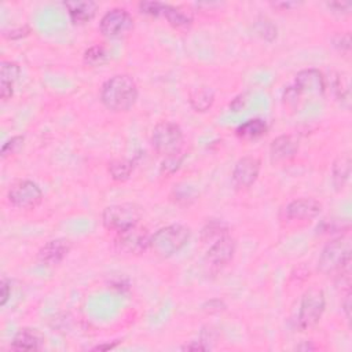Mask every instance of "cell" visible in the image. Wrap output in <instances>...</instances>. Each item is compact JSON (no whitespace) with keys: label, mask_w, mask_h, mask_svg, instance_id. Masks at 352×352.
<instances>
[{"label":"cell","mask_w":352,"mask_h":352,"mask_svg":"<svg viewBox=\"0 0 352 352\" xmlns=\"http://www.w3.org/2000/svg\"><path fill=\"white\" fill-rule=\"evenodd\" d=\"M154 150L164 158V168L175 170L182 161L183 132L176 122L161 121L158 122L151 135Z\"/></svg>","instance_id":"6da1fadb"},{"label":"cell","mask_w":352,"mask_h":352,"mask_svg":"<svg viewBox=\"0 0 352 352\" xmlns=\"http://www.w3.org/2000/svg\"><path fill=\"white\" fill-rule=\"evenodd\" d=\"M138 94V85L131 76L116 74L102 85L100 100L111 111H128L135 104Z\"/></svg>","instance_id":"7a4b0ae2"},{"label":"cell","mask_w":352,"mask_h":352,"mask_svg":"<svg viewBox=\"0 0 352 352\" xmlns=\"http://www.w3.org/2000/svg\"><path fill=\"white\" fill-rule=\"evenodd\" d=\"M190 228L183 224H169L155 231L150 238V249L160 257L168 258L177 253L190 239Z\"/></svg>","instance_id":"3957f363"},{"label":"cell","mask_w":352,"mask_h":352,"mask_svg":"<svg viewBox=\"0 0 352 352\" xmlns=\"http://www.w3.org/2000/svg\"><path fill=\"white\" fill-rule=\"evenodd\" d=\"M351 267V239L340 235L330 241L318 258V270L322 274H338Z\"/></svg>","instance_id":"277c9868"},{"label":"cell","mask_w":352,"mask_h":352,"mask_svg":"<svg viewBox=\"0 0 352 352\" xmlns=\"http://www.w3.org/2000/svg\"><path fill=\"white\" fill-rule=\"evenodd\" d=\"M142 210L136 204L124 202L104 208L102 213V223L107 230L118 232L138 224Z\"/></svg>","instance_id":"5b68a950"},{"label":"cell","mask_w":352,"mask_h":352,"mask_svg":"<svg viewBox=\"0 0 352 352\" xmlns=\"http://www.w3.org/2000/svg\"><path fill=\"white\" fill-rule=\"evenodd\" d=\"M326 307L324 293L319 287L308 289L301 298L300 311H298V327L308 330L320 320Z\"/></svg>","instance_id":"8992f818"},{"label":"cell","mask_w":352,"mask_h":352,"mask_svg":"<svg viewBox=\"0 0 352 352\" xmlns=\"http://www.w3.org/2000/svg\"><path fill=\"white\" fill-rule=\"evenodd\" d=\"M150 232L146 227L138 224L118 231L114 238V246L125 254H140L150 248Z\"/></svg>","instance_id":"52a82bcc"},{"label":"cell","mask_w":352,"mask_h":352,"mask_svg":"<svg viewBox=\"0 0 352 352\" xmlns=\"http://www.w3.org/2000/svg\"><path fill=\"white\" fill-rule=\"evenodd\" d=\"M139 8L143 14L151 15V16H165L166 21L169 22V25H172L175 29L179 30H184L188 29L192 23V16L190 12L169 6L166 3H161V1H142L139 4Z\"/></svg>","instance_id":"ba28073f"},{"label":"cell","mask_w":352,"mask_h":352,"mask_svg":"<svg viewBox=\"0 0 352 352\" xmlns=\"http://www.w3.org/2000/svg\"><path fill=\"white\" fill-rule=\"evenodd\" d=\"M7 198L15 208L34 209L43 201V191L32 180H18L10 187Z\"/></svg>","instance_id":"9c48e42d"},{"label":"cell","mask_w":352,"mask_h":352,"mask_svg":"<svg viewBox=\"0 0 352 352\" xmlns=\"http://www.w3.org/2000/svg\"><path fill=\"white\" fill-rule=\"evenodd\" d=\"M133 28L132 15L125 8L109 10L99 22L100 33L109 38H118L131 32Z\"/></svg>","instance_id":"30bf717a"},{"label":"cell","mask_w":352,"mask_h":352,"mask_svg":"<svg viewBox=\"0 0 352 352\" xmlns=\"http://www.w3.org/2000/svg\"><path fill=\"white\" fill-rule=\"evenodd\" d=\"M261 168V162L258 158L246 155L236 161L234 169H232V184L236 190H245L249 188L258 177Z\"/></svg>","instance_id":"8fae6325"},{"label":"cell","mask_w":352,"mask_h":352,"mask_svg":"<svg viewBox=\"0 0 352 352\" xmlns=\"http://www.w3.org/2000/svg\"><path fill=\"white\" fill-rule=\"evenodd\" d=\"M235 248L236 245L234 238H231L230 235H224L212 242L209 250L206 252L205 263L213 270H220L232 260Z\"/></svg>","instance_id":"7c38bea8"},{"label":"cell","mask_w":352,"mask_h":352,"mask_svg":"<svg viewBox=\"0 0 352 352\" xmlns=\"http://www.w3.org/2000/svg\"><path fill=\"white\" fill-rule=\"evenodd\" d=\"M293 87L298 95H323L326 91V80L322 72L316 69H304L296 74Z\"/></svg>","instance_id":"4fadbf2b"},{"label":"cell","mask_w":352,"mask_h":352,"mask_svg":"<svg viewBox=\"0 0 352 352\" xmlns=\"http://www.w3.org/2000/svg\"><path fill=\"white\" fill-rule=\"evenodd\" d=\"M322 210V204L315 198H298L285 208V217L294 221H309Z\"/></svg>","instance_id":"5bb4252c"},{"label":"cell","mask_w":352,"mask_h":352,"mask_svg":"<svg viewBox=\"0 0 352 352\" xmlns=\"http://www.w3.org/2000/svg\"><path fill=\"white\" fill-rule=\"evenodd\" d=\"M72 249V242L66 238H55L44 243L38 253L37 258L43 265L54 267L62 263V260L69 254Z\"/></svg>","instance_id":"9a60e30c"},{"label":"cell","mask_w":352,"mask_h":352,"mask_svg":"<svg viewBox=\"0 0 352 352\" xmlns=\"http://www.w3.org/2000/svg\"><path fill=\"white\" fill-rule=\"evenodd\" d=\"M298 151V140L293 135H280L275 138L270 146L272 162H283L292 160Z\"/></svg>","instance_id":"2e32d148"},{"label":"cell","mask_w":352,"mask_h":352,"mask_svg":"<svg viewBox=\"0 0 352 352\" xmlns=\"http://www.w3.org/2000/svg\"><path fill=\"white\" fill-rule=\"evenodd\" d=\"M43 344L44 336L40 330L34 327H22L15 333L11 341V348L15 351H37Z\"/></svg>","instance_id":"e0dca14e"},{"label":"cell","mask_w":352,"mask_h":352,"mask_svg":"<svg viewBox=\"0 0 352 352\" xmlns=\"http://www.w3.org/2000/svg\"><path fill=\"white\" fill-rule=\"evenodd\" d=\"M65 7L73 23H85L91 21L98 11V4L91 0H69L65 1Z\"/></svg>","instance_id":"ac0fdd59"},{"label":"cell","mask_w":352,"mask_h":352,"mask_svg":"<svg viewBox=\"0 0 352 352\" xmlns=\"http://www.w3.org/2000/svg\"><path fill=\"white\" fill-rule=\"evenodd\" d=\"M21 74L18 63L11 60H1L0 63V96L3 100H8L14 92V82Z\"/></svg>","instance_id":"d6986e66"},{"label":"cell","mask_w":352,"mask_h":352,"mask_svg":"<svg viewBox=\"0 0 352 352\" xmlns=\"http://www.w3.org/2000/svg\"><path fill=\"white\" fill-rule=\"evenodd\" d=\"M190 104L195 111H208L214 102V92L210 87L201 85L190 91Z\"/></svg>","instance_id":"ffe728a7"},{"label":"cell","mask_w":352,"mask_h":352,"mask_svg":"<svg viewBox=\"0 0 352 352\" xmlns=\"http://www.w3.org/2000/svg\"><path fill=\"white\" fill-rule=\"evenodd\" d=\"M267 129L268 126L264 120L252 118L236 128V135L243 140H254L264 136L267 133Z\"/></svg>","instance_id":"44dd1931"},{"label":"cell","mask_w":352,"mask_h":352,"mask_svg":"<svg viewBox=\"0 0 352 352\" xmlns=\"http://www.w3.org/2000/svg\"><path fill=\"white\" fill-rule=\"evenodd\" d=\"M351 175V157L348 153L341 154L333 164V183L337 190L342 188Z\"/></svg>","instance_id":"7402d4cb"},{"label":"cell","mask_w":352,"mask_h":352,"mask_svg":"<svg viewBox=\"0 0 352 352\" xmlns=\"http://www.w3.org/2000/svg\"><path fill=\"white\" fill-rule=\"evenodd\" d=\"M133 172V162L125 158L114 160L109 164V173L116 182H125Z\"/></svg>","instance_id":"603a6c76"},{"label":"cell","mask_w":352,"mask_h":352,"mask_svg":"<svg viewBox=\"0 0 352 352\" xmlns=\"http://www.w3.org/2000/svg\"><path fill=\"white\" fill-rule=\"evenodd\" d=\"M109 58H110L109 51L102 44H95V45L89 47L84 52V62H85V65L92 66V67H98V66L104 65L109 60Z\"/></svg>","instance_id":"cb8c5ba5"},{"label":"cell","mask_w":352,"mask_h":352,"mask_svg":"<svg viewBox=\"0 0 352 352\" xmlns=\"http://www.w3.org/2000/svg\"><path fill=\"white\" fill-rule=\"evenodd\" d=\"M227 235V227L221 221H212L202 230V239L204 241H212Z\"/></svg>","instance_id":"d4e9b609"},{"label":"cell","mask_w":352,"mask_h":352,"mask_svg":"<svg viewBox=\"0 0 352 352\" xmlns=\"http://www.w3.org/2000/svg\"><path fill=\"white\" fill-rule=\"evenodd\" d=\"M254 29L260 37L267 41H272L276 37V26L267 18H261L256 22Z\"/></svg>","instance_id":"484cf974"},{"label":"cell","mask_w":352,"mask_h":352,"mask_svg":"<svg viewBox=\"0 0 352 352\" xmlns=\"http://www.w3.org/2000/svg\"><path fill=\"white\" fill-rule=\"evenodd\" d=\"M23 142H25V136H22V135H16V136H12L11 139H8L1 147V157L6 158L7 155L14 154L23 144Z\"/></svg>","instance_id":"4316f807"},{"label":"cell","mask_w":352,"mask_h":352,"mask_svg":"<svg viewBox=\"0 0 352 352\" xmlns=\"http://www.w3.org/2000/svg\"><path fill=\"white\" fill-rule=\"evenodd\" d=\"M334 47H337L340 51H349L351 50V38L349 34H338L337 37H334Z\"/></svg>","instance_id":"83f0119b"},{"label":"cell","mask_w":352,"mask_h":352,"mask_svg":"<svg viewBox=\"0 0 352 352\" xmlns=\"http://www.w3.org/2000/svg\"><path fill=\"white\" fill-rule=\"evenodd\" d=\"M0 297H1V305L4 307L8 301V298L11 297V286H10V282L4 278L1 279V283H0Z\"/></svg>","instance_id":"f1b7e54d"},{"label":"cell","mask_w":352,"mask_h":352,"mask_svg":"<svg viewBox=\"0 0 352 352\" xmlns=\"http://www.w3.org/2000/svg\"><path fill=\"white\" fill-rule=\"evenodd\" d=\"M29 32H30V29L28 26H21V28L10 30V34H6V37H8V38H21V37H25L26 34H29Z\"/></svg>","instance_id":"f546056e"},{"label":"cell","mask_w":352,"mask_h":352,"mask_svg":"<svg viewBox=\"0 0 352 352\" xmlns=\"http://www.w3.org/2000/svg\"><path fill=\"white\" fill-rule=\"evenodd\" d=\"M329 8H333L334 12H348V10L351 8V3L346 1H333L327 4Z\"/></svg>","instance_id":"4dcf8cb0"},{"label":"cell","mask_w":352,"mask_h":352,"mask_svg":"<svg viewBox=\"0 0 352 352\" xmlns=\"http://www.w3.org/2000/svg\"><path fill=\"white\" fill-rule=\"evenodd\" d=\"M183 349H187V351H191V349H194V351H205L206 349V346H204V345H201V342H198V344H188V345H186V346H183Z\"/></svg>","instance_id":"1f68e13d"},{"label":"cell","mask_w":352,"mask_h":352,"mask_svg":"<svg viewBox=\"0 0 352 352\" xmlns=\"http://www.w3.org/2000/svg\"><path fill=\"white\" fill-rule=\"evenodd\" d=\"M275 7H285V8H289V7H294V6H298L297 3H276V4H274Z\"/></svg>","instance_id":"d6a6232c"},{"label":"cell","mask_w":352,"mask_h":352,"mask_svg":"<svg viewBox=\"0 0 352 352\" xmlns=\"http://www.w3.org/2000/svg\"><path fill=\"white\" fill-rule=\"evenodd\" d=\"M116 345V344H114ZM114 345H111V344H107V345H98L95 349H99V351H102V349H111V348H114Z\"/></svg>","instance_id":"836d02e7"}]
</instances>
